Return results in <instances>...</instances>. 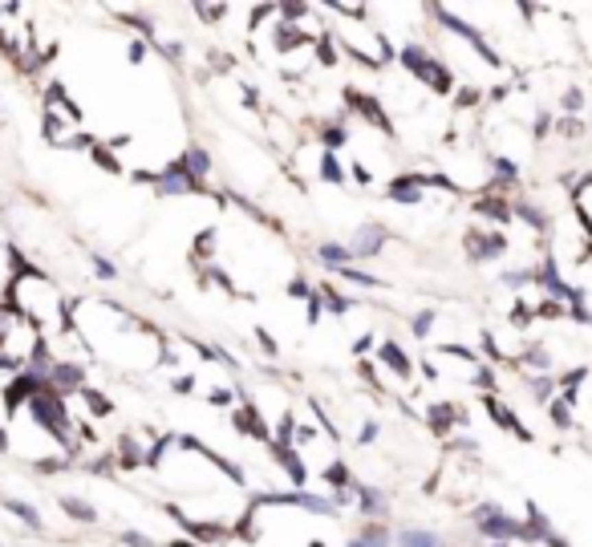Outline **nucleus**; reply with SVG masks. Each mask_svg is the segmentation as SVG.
I'll list each match as a JSON object with an SVG mask.
<instances>
[{
  "label": "nucleus",
  "mask_w": 592,
  "mask_h": 547,
  "mask_svg": "<svg viewBox=\"0 0 592 547\" xmlns=\"http://www.w3.org/2000/svg\"><path fill=\"white\" fill-rule=\"evenodd\" d=\"M195 186H199V182L182 171V162H175V167L158 179V191H163V195H187V191H195Z\"/></svg>",
  "instance_id": "nucleus-4"
},
{
  "label": "nucleus",
  "mask_w": 592,
  "mask_h": 547,
  "mask_svg": "<svg viewBox=\"0 0 592 547\" xmlns=\"http://www.w3.org/2000/svg\"><path fill=\"white\" fill-rule=\"evenodd\" d=\"M381 361L390 365L398 377H410V361L402 357V349H398V345H381Z\"/></svg>",
  "instance_id": "nucleus-7"
},
{
  "label": "nucleus",
  "mask_w": 592,
  "mask_h": 547,
  "mask_svg": "<svg viewBox=\"0 0 592 547\" xmlns=\"http://www.w3.org/2000/svg\"><path fill=\"white\" fill-rule=\"evenodd\" d=\"M402 57H406V65H410L414 73H418L422 82H430V86H434L438 93L451 90V77H447V69H438V65H434V57H426L422 49H406Z\"/></svg>",
  "instance_id": "nucleus-2"
},
{
  "label": "nucleus",
  "mask_w": 592,
  "mask_h": 547,
  "mask_svg": "<svg viewBox=\"0 0 592 547\" xmlns=\"http://www.w3.org/2000/svg\"><path fill=\"white\" fill-rule=\"evenodd\" d=\"M552 422H556V426H568V422H572V417H568V406H552Z\"/></svg>",
  "instance_id": "nucleus-9"
},
{
  "label": "nucleus",
  "mask_w": 592,
  "mask_h": 547,
  "mask_svg": "<svg viewBox=\"0 0 592 547\" xmlns=\"http://www.w3.org/2000/svg\"><path fill=\"white\" fill-rule=\"evenodd\" d=\"M61 507H65V515H69V519H78V523H93V519H97V511H93L86 499H69V495H65Z\"/></svg>",
  "instance_id": "nucleus-5"
},
{
  "label": "nucleus",
  "mask_w": 592,
  "mask_h": 547,
  "mask_svg": "<svg viewBox=\"0 0 592 547\" xmlns=\"http://www.w3.org/2000/svg\"><path fill=\"white\" fill-rule=\"evenodd\" d=\"M122 539H126V544H130V547H150V539H146V535H134V531H126Z\"/></svg>",
  "instance_id": "nucleus-10"
},
{
  "label": "nucleus",
  "mask_w": 592,
  "mask_h": 547,
  "mask_svg": "<svg viewBox=\"0 0 592 547\" xmlns=\"http://www.w3.org/2000/svg\"><path fill=\"white\" fill-rule=\"evenodd\" d=\"M381 243H386V231L373 228V223H362L349 239V252H353V260H369V256H377Z\"/></svg>",
  "instance_id": "nucleus-3"
},
{
  "label": "nucleus",
  "mask_w": 592,
  "mask_h": 547,
  "mask_svg": "<svg viewBox=\"0 0 592 547\" xmlns=\"http://www.w3.org/2000/svg\"><path fill=\"white\" fill-rule=\"evenodd\" d=\"M414 332H418V337H426V332H430V317H418V320H414Z\"/></svg>",
  "instance_id": "nucleus-11"
},
{
  "label": "nucleus",
  "mask_w": 592,
  "mask_h": 547,
  "mask_svg": "<svg viewBox=\"0 0 592 547\" xmlns=\"http://www.w3.org/2000/svg\"><path fill=\"white\" fill-rule=\"evenodd\" d=\"M320 175L333 182H345V175H341V167H337V158L333 154H320Z\"/></svg>",
  "instance_id": "nucleus-8"
},
{
  "label": "nucleus",
  "mask_w": 592,
  "mask_h": 547,
  "mask_svg": "<svg viewBox=\"0 0 592 547\" xmlns=\"http://www.w3.org/2000/svg\"><path fill=\"white\" fill-rule=\"evenodd\" d=\"M377 438V422H365V430H362V442H373Z\"/></svg>",
  "instance_id": "nucleus-12"
},
{
  "label": "nucleus",
  "mask_w": 592,
  "mask_h": 547,
  "mask_svg": "<svg viewBox=\"0 0 592 547\" xmlns=\"http://www.w3.org/2000/svg\"><path fill=\"white\" fill-rule=\"evenodd\" d=\"M475 523H479V531H483V535H491L495 544H507V539H523V523L507 519L499 507H479V511H475Z\"/></svg>",
  "instance_id": "nucleus-1"
},
{
  "label": "nucleus",
  "mask_w": 592,
  "mask_h": 547,
  "mask_svg": "<svg viewBox=\"0 0 592 547\" xmlns=\"http://www.w3.org/2000/svg\"><path fill=\"white\" fill-rule=\"evenodd\" d=\"M4 507L25 523V527H41V515H37V507H29V502H21V499H4Z\"/></svg>",
  "instance_id": "nucleus-6"
}]
</instances>
